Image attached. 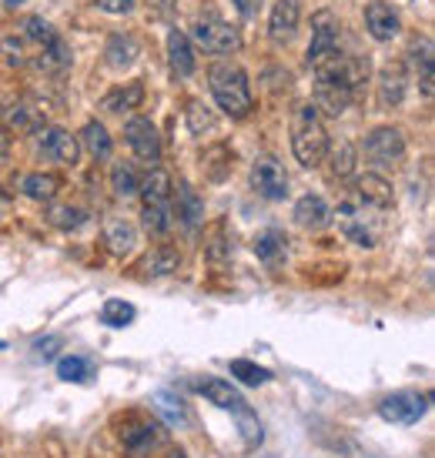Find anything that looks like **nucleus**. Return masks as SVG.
<instances>
[{"instance_id":"obj_3","label":"nucleus","mask_w":435,"mask_h":458,"mask_svg":"<svg viewBox=\"0 0 435 458\" xmlns=\"http://www.w3.org/2000/svg\"><path fill=\"white\" fill-rule=\"evenodd\" d=\"M335 221H338V231L345 234L348 242L362 244V248H375L379 238H382V215H379V208L362 204L359 198L338 204Z\"/></svg>"},{"instance_id":"obj_28","label":"nucleus","mask_w":435,"mask_h":458,"mask_svg":"<svg viewBox=\"0 0 435 458\" xmlns=\"http://www.w3.org/2000/svg\"><path fill=\"white\" fill-rule=\"evenodd\" d=\"M81 140H84V148H88L90 157H98V161H107L111 151H115V144H111V134L104 131V124L98 121H88L84 131H81Z\"/></svg>"},{"instance_id":"obj_5","label":"nucleus","mask_w":435,"mask_h":458,"mask_svg":"<svg viewBox=\"0 0 435 458\" xmlns=\"http://www.w3.org/2000/svg\"><path fill=\"white\" fill-rule=\"evenodd\" d=\"M117 435H121V445L128 448L131 455H148V452H154V448L165 442V428L154 419L138 415V411H131L128 419L121 421Z\"/></svg>"},{"instance_id":"obj_22","label":"nucleus","mask_w":435,"mask_h":458,"mask_svg":"<svg viewBox=\"0 0 435 458\" xmlns=\"http://www.w3.org/2000/svg\"><path fill=\"white\" fill-rule=\"evenodd\" d=\"M104 242H107V248H111L115 255H131L134 244H138V231H134V225L124 221V217H111L107 228H104Z\"/></svg>"},{"instance_id":"obj_40","label":"nucleus","mask_w":435,"mask_h":458,"mask_svg":"<svg viewBox=\"0 0 435 458\" xmlns=\"http://www.w3.org/2000/svg\"><path fill=\"white\" fill-rule=\"evenodd\" d=\"M47 221H51L54 228L71 231L84 225V211H81V208H71V204H61V208H51V211H47Z\"/></svg>"},{"instance_id":"obj_17","label":"nucleus","mask_w":435,"mask_h":458,"mask_svg":"<svg viewBox=\"0 0 435 458\" xmlns=\"http://www.w3.org/2000/svg\"><path fill=\"white\" fill-rule=\"evenodd\" d=\"M194 388L205 394L211 405L225 408V411H242V408H248V402L242 398V392H238V388H231L228 382H221V378H205V382H198Z\"/></svg>"},{"instance_id":"obj_52","label":"nucleus","mask_w":435,"mask_h":458,"mask_svg":"<svg viewBox=\"0 0 435 458\" xmlns=\"http://www.w3.org/2000/svg\"><path fill=\"white\" fill-rule=\"evenodd\" d=\"M148 4H151V7H165V0H148Z\"/></svg>"},{"instance_id":"obj_43","label":"nucleus","mask_w":435,"mask_h":458,"mask_svg":"<svg viewBox=\"0 0 435 458\" xmlns=\"http://www.w3.org/2000/svg\"><path fill=\"white\" fill-rule=\"evenodd\" d=\"M231 151H225V144H218V148H211V151L205 154V167H208V178L221 181L225 174H228L231 161H218V157H228Z\"/></svg>"},{"instance_id":"obj_48","label":"nucleus","mask_w":435,"mask_h":458,"mask_svg":"<svg viewBox=\"0 0 435 458\" xmlns=\"http://www.w3.org/2000/svg\"><path fill=\"white\" fill-rule=\"evenodd\" d=\"M7 154H11V140H7V134L0 131V165L7 161Z\"/></svg>"},{"instance_id":"obj_49","label":"nucleus","mask_w":435,"mask_h":458,"mask_svg":"<svg viewBox=\"0 0 435 458\" xmlns=\"http://www.w3.org/2000/svg\"><path fill=\"white\" fill-rule=\"evenodd\" d=\"M7 211H11V194L0 188V217L7 215Z\"/></svg>"},{"instance_id":"obj_45","label":"nucleus","mask_w":435,"mask_h":458,"mask_svg":"<svg viewBox=\"0 0 435 458\" xmlns=\"http://www.w3.org/2000/svg\"><path fill=\"white\" fill-rule=\"evenodd\" d=\"M94 4L107 13H131L134 11V0H94Z\"/></svg>"},{"instance_id":"obj_41","label":"nucleus","mask_w":435,"mask_h":458,"mask_svg":"<svg viewBox=\"0 0 435 458\" xmlns=\"http://www.w3.org/2000/svg\"><path fill=\"white\" fill-rule=\"evenodd\" d=\"M188 128H192V134H205L215 128V114L201 101H192L188 104Z\"/></svg>"},{"instance_id":"obj_32","label":"nucleus","mask_w":435,"mask_h":458,"mask_svg":"<svg viewBox=\"0 0 435 458\" xmlns=\"http://www.w3.org/2000/svg\"><path fill=\"white\" fill-rule=\"evenodd\" d=\"M104 54H107V64L115 67V71H121V67H128L131 61H134V54H138V44H134V38L115 34V38L107 40Z\"/></svg>"},{"instance_id":"obj_2","label":"nucleus","mask_w":435,"mask_h":458,"mask_svg":"<svg viewBox=\"0 0 435 458\" xmlns=\"http://www.w3.org/2000/svg\"><path fill=\"white\" fill-rule=\"evenodd\" d=\"M211 94H215L218 107L228 117L242 121L252 114V88H248V74L238 64H215L211 67Z\"/></svg>"},{"instance_id":"obj_18","label":"nucleus","mask_w":435,"mask_h":458,"mask_svg":"<svg viewBox=\"0 0 435 458\" xmlns=\"http://www.w3.org/2000/svg\"><path fill=\"white\" fill-rule=\"evenodd\" d=\"M167 64L178 77H192L194 74V51L188 34H181L178 27L167 34Z\"/></svg>"},{"instance_id":"obj_7","label":"nucleus","mask_w":435,"mask_h":458,"mask_svg":"<svg viewBox=\"0 0 435 458\" xmlns=\"http://www.w3.org/2000/svg\"><path fill=\"white\" fill-rule=\"evenodd\" d=\"M365 157L375 167H398L405 157V138L398 128H375L365 138Z\"/></svg>"},{"instance_id":"obj_47","label":"nucleus","mask_w":435,"mask_h":458,"mask_svg":"<svg viewBox=\"0 0 435 458\" xmlns=\"http://www.w3.org/2000/svg\"><path fill=\"white\" fill-rule=\"evenodd\" d=\"M54 344H57V338H47V342H38L40 358H51V355H54Z\"/></svg>"},{"instance_id":"obj_13","label":"nucleus","mask_w":435,"mask_h":458,"mask_svg":"<svg viewBox=\"0 0 435 458\" xmlns=\"http://www.w3.org/2000/svg\"><path fill=\"white\" fill-rule=\"evenodd\" d=\"M365 27H369V34L375 40H392L398 34V13L392 11V4H385V0H371L369 7H365Z\"/></svg>"},{"instance_id":"obj_51","label":"nucleus","mask_w":435,"mask_h":458,"mask_svg":"<svg viewBox=\"0 0 435 458\" xmlns=\"http://www.w3.org/2000/svg\"><path fill=\"white\" fill-rule=\"evenodd\" d=\"M167 458H188V455H184V452H181V448H178V452H171V455H167Z\"/></svg>"},{"instance_id":"obj_44","label":"nucleus","mask_w":435,"mask_h":458,"mask_svg":"<svg viewBox=\"0 0 435 458\" xmlns=\"http://www.w3.org/2000/svg\"><path fill=\"white\" fill-rule=\"evenodd\" d=\"M0 51H4V57H7V61H11V64H27V54H24V44H21V40L17 38H4L0 40Z\"/></svg>"},{"instance_id":"obj_30","label":"nucleus","mask_w":435,"mask_h":458,"mask_svg":"<svg viewBox=\"0 0 435 458\" xmlns=\"http://www.w3.org/2000/svg\"><path fill=\"white\" fill-rule=\"evenodd\" d=\"M38 67L44 71H51V74H61L71 67V51H67V44L61 38H54L51 44H44L40 47V57H38Z\"/></svg>"},{"instance_id":"obj_31","label":"nucleus","mask_w":435,"mask_h":458,"mask_svg":"<svg viewBox=\"0 0 435 458\" xmlns=\"http://www.w3.org/2000/svg\"><path fill=\"white\" fill-rule=\"evenodd\" d=\"M178 265H181V255L175 251V248H154L151 255H144L141 271L144 275H151V278H158V275H171Z\"/></svg>"},{"instance_id":"obj_9","label":"nucleus","mask_w":435,"mask_h":458,"mask_svg":"<svg viewBox=\"0 0 435 458\" xmlns=\"http://www.w3.org/2000/svg\"><path fill=\"white\" fill-rule=\"evenodd\" d=\"M194 40L205 47L208 54H231L238 51V30L225 21H218V17H205V21H198L194 24Z\"/></svg>"},{"instance_id":"obj_46","label":"nucleus","mask_w":435,"mask_h":458,"mask_svg":"<svg viewBox=\"0 0 435 458\" xmlns=\"http://www.w3.org/2000/svg\"><path fill=\"white\" fill-rule=\"evenodd\" d=\"M235 7H238L242 17H255L261 11V0H235Z\"/></svg>"},{"instance_id":"obj_1","label":"nucleus","mask_w":435,"mask_h":458,"mask_svg":"<svg viewBox=\"0 0 435 458\" xmlns=\"http://www.w3.org/2000/svg\"><path fill=\"white\" fill-rule=\"evenodd\" d=\"M292 151L302 167H319L328 154V131L321 124L319 107L315 104H302L292 124Z\"/></svg>"},{"instance_id":"obj_36","label":"nucleus","mask_w":435,"mask_h":458,"mask_svg":"<svg viewBox=\"0 0 435 458\" xmlns=\"http://www.w3.org/2000/svg\"><path fill=\"white\" fill-rule=\"evenodd\" d=\"M231 375H235L238 382H244V385L271 382V371L261 369V365H255V361H248V358H235V361H231Z\"/></svg>"},{"instance_id":"obj_11","label":"nucleus","mask_w":435,"mask_h":458,"mask_svg":"<svg viewBox=\"0 0 435 458\" xmlns=\"http://www.w3.org/2000/svg\"><path fill=\"white\" fill-rule=\"evenodd\" d=\"M124 140H128V148L141 161L148 165H158V157H161V140H158V131L148 117H131L128 124H124Z\"/></svg>"},{"instance_id":"obj_37","label":"nucleus","mask_w":435,"mask_h":458,"mask_svg":"<svg viewBox=\"0 0 435 458\" xmlns=\"http://www.w3.org/2000/svg\"><path fill=\"white\" fill-rule=\"evenodd\" d=\"M154 408L167 419V425H184L188 421V411L181 405V398H175L171 392H158L154 394Z\"/></svg>"},{"instance_id":"obj_12","label":"nucleus","mask_w":435,"mask_h":458,"mask_svg":"<svg viewBox=\"0 0 435 458\" xmlns=\"http://www.w3.org/2000/svg\"><path fill=\"white\" fill-rule=\"evenodd\" d=\"M40 154L47 157V161H57V165H77V148L74 134H67L64 128H44L40 134Z\"/></svg>"},{"instance_id":"obj_42","label":"nucleus","mask_w":435,"mask_h":458,"mask_svg":"<svg viewBox=\"0 0 435 458\" xmlns=\"http://www.w3.org/2000/svg\"><path fill=\"white\" fill-rule=\"evenodd\" d=\"M24 38L34 40V44H40V47H44V44H51V40L57 38V34H54V27L47 24L44 17H27V21H24Z\"/></svg>"},{"instance_id":"obj_35","label":"nucleus","mask_w":435,"mask_h":458,"mask_svg":"<svg viewBox=\"0 0 435 458\" xmlns=\"http://www.w3.org/2000/svg\"><path fill=\"white\" fill-rule=\"evenodd\" d=\"M141 221L151 234H165L171 228V221H175V208L171 204H144Z\"/></svg>"},{"instance_id":"obj_24","label":"nucleus","mask_w":435,"mask_h":458,"mask_svg":"<svg viewBox=\"0 0 435 458\" xmlns=\"http://www.w3.org/2000/svg\"><path fill=\"white\" fill-rule=\"evenodd\" d=\"M352 90L345 88H335V84H325V81H319V88H315V107H321L325 114H345V107L352 104Z\"/></svg>"},{"instance_id":"obj_23","label":"nucleus","mask_w":435,"mask_h":458,"mask_svg":"<svg viewBox=\"0 0 435 458\" xmlns=\"http://www.w3.org/2000/svg\"><path fill=\"white\" fill-rule=\"evenodd\" d=\"M412 61V71L419 74V84H422V94L425 101H432L435 94V74H432V40H422V44H415L409 54Z\"/></svg>"},{"instance_id":"obj_15","label":"nucleus","mask_w":435,"mask_h":458,"mask_svg":"<svg viewBox=\"0 0 435 458\" xmlns=\"http://www.w3.org/2000/svg\"><path fill=\"white\" fill-rule=\"evenodd\" d=\"M355 198H359L362 204H371V208H379V211H388L392 208V201H396V194H392V184L382 178V174H362L359 181H355Z\"/></svg>"},{"instance_id":"obj_20","label":"nucleus","mask_w":435,"mask_h":458,"mask_svg":"<svg viewBox=\"0 0 435 458\" xmlns=\"http://www.w3.org/2000/svg\"><path fill=\"white\" fill-rule=\"evenodd\" d=\"M144 104V84L141 81H128L124 88H115L111 94L101 98V107L111 111V114H124V111H134Z\"/></svg>"},{"instance_id":"obj_26","label":"nucleus","mask_w":435,"mask_h":458,"mask_svg":"<svg viewBox=\"0 0 435 458\" xmlns=\"http://www.w3.org/2000/svg\"><path fill=\"white\" fill-rule=\"evenodd\" d=\"M171 174L167 171H161V167H154L151 174L141 181V188H138V194L144 198V204H171Z\"/></svg>"},{"instance_id":"obj_33","label":"nucleus","mask_w":435,"mask_h":458,"mask_svg":"<svg viewBox=\"0 0 435 458\" xmlns=\"http://www.w3.org/2000/svg\"><path fill=\"white\" fill-rule=\"evenodd\" d=\"M134 318H138V308L131 305V301H121V298H111V301H104V308H101V321H104V325H111V328H128Z\"/></svg>"},{"instance_id":"obj_14","label":"nucleus","mask_w":435,"mask_h":458,"mask_svg":"<svg viewBox=\"0 0 435 458\" xmlns=\"http://www.w3.org/2000/svg\"><path fill=\"white\" fill-rule=\"evenodd\" d=\"M298 21H302L298 0H278L275 11H271V21H269L271 40H275V44H288V40L294 38V30H298Z\"/></svg>"},{"instance_id":"obj_29","label":"nucleus","mask_w":435,"mask_h":458,"mask_svg":"<svg viewBox=\"0 0 435 458\" xmlns=\"http://www.w3.org/2000/svg\"><path fill=\"white\" fill-rule=\"evenodd\" d=\"M201 217H205V201H201L188 184H181L178 188V221H184V228L194 231L198 225H201Z\"/></svg>"},{"instance_id":"obj_4","label":"nucleus","mask_w":435,"mask_h":458,"mask_svg":"<svg viewBox=\"0 0 435 458\" xmlns=\"http://www.w3.org/2000/svg\"><path fill=\"white\" fill-rule=\"evenodd\" d=\"M319 71V81H325V84H335V88H345V90H355L369 81L371 74V61L369 57H355V54H338L335 51L328 61L321 67H315Z\"/></svg>"},{"instance_id":"obj_21","label":"nucleus","mask_w":435,"mask_h":458,"mask_svg":"<svg viewBox=\"0 0 435 458\" xmlns=\"http://www.w3.org/2000/svg\"><path fill=\"white\" fill-rule=\"evenodd\" d=\"M405 98V71L398 64L385 67L382 74H379V107L388 111V107H398Z\"/></svg>"},{"instance_id":"obj_50","label":"nucleus","mask_w":435,"mask_h":458,"mask_svg":"<svg viewBox=\"0 0 435 458\" xmlns=\"http://www.w3.org/2000/svg\"><path fill=\"white\" fill-rule=\"evenodd\" d=\"M4 4H7V7H21V4H24V0H4Z\"/></svg>"},{"instance_id":"obj_34","label":"nucleus","mask_w":435,"mask_h":458,"mask_svg":"<svg viewBox=\"0 0 435 458\" xmlns=\"http://www.w3.org/2000/svg\"><path fill=\"white\" fill-rule=\"evenodd\" d=\"M325 157H332V174L335 178H348L352 171H355V148H352V140H338V144H328V154Z\"/></svg>"},{"instance_id":"obj_6","label":"nucleus","mask_w":435,"mask_h":458,"mask_svg":"<svg viewBox=\"0 0 435 458\" xmlns=\"http://www.w3.org/2000/svg\"><path fill=\"white\" fill-rule=\"evenodd\" d=\"M429 411V398L422 392H392L379 402V415L392 425H415Z\"/></svg>"},{"instance_id":"obj_25","label":"nucleus","mask_w":435,"mask_h":458,"mask_svg":"<svg viewBox=\"0 0 435 458\" xmlns=\"http://www.w3.org/2000/svg\"><path fill=\"white\" fill-rule=\"evenodd\" d=\"M21 191L30 201H54V194L61 191V178L57 174H44V171H34L21 181Z\"/></svg>"},{"instance_id":"obj_53","label":"nucleus","mask_w":435,"mask_h":458,"mask_svg":"<svg viewBox=\"0 0 435 458\" xmlns=\"http://www.w3.org/2000/svg\"><path fill=\"white\" fill-rule=\"evenodd\" d=\"M0 348H4V342H0Z\"/></svg>"},{"instance_id":"obj_10","label":"nucleus","mask_w":435,"mask_h":458,"mask_svg":"<svg viewBox=\"0 0 435 458\" xmlns=\"http://www.w3.org/2000/svg\"><path fill=\"white\" fill-rule=\"evenodd\" d=\"M335 51H338V24H335L332 11H319V13H315L311 44H308V64L321 67Z\"/></svg>"},{"instance_id":"obj_16","label":"nucleus","mask_w":435,"mask_h":458,"mask_svg":"<svg viewBox=\"0 0 435 458\" xmlns=\"http://www.w3.org/2000/svg\"><path fill=\"white\" fill-rule=\"evenodd\" d=\"M332 221V211H328V204H325V198H319V194H305L302 201L294 204V225L305 231H319L325 228Z\"/></svg>"},{"instance_id":"obj_27","label":"nucleus","mask_w":435,"mask_h":458,"mask_svg":"<svg viewBox=\"0 0 435 458\" xmlns=\"http://www.w3.org/2000/svg\"><path fill=\"white\" fill-rule=\"evenodd\" d=\"M4 124L17 134H34V131L44 124V117L34 111V107H27V104H11V107H4Z\"/></svg>"},{"instance_id":"obj_8","label":"nucleus","mask_w":435,"mask_h":458,"mask_svg":"<svg viewBox=\"0 0 435 458\" xmlns=\"http://www.w3.org/2000/svg\"><path fill=\"white\" fill-rule=\"evenodd\" d=\"M252 188L265 201H282L285 194H288V171L282 167V161L258 157L255 165H252Z\"/></svg>"},{"instance_id":"obj_19","label":"nucleus","mask_w":435,"mask_h":458,"mask_svg":"<svg viewBox=\"0 0 435 458\" xmlns=\"http://www.w3.org/2000/svg\"><path fill=\"white\" fill-rule=\"evenodd\" d=\"M255 255L265 267L285 265V258H288V242H285L282 231H275V228L261 231V234L255 238Z\"/></svg>"},{"instance_id":"obj_39","label":"nucleus","mask_w":435,"mask_h":458,"mask_svg":"<svg viewBox=\"0 0 435 458\" xmlns=\"http://www.w3.org/2000/svg\"><path fill=\"white\" fill-rule=\"evenodd\" d=\"M57 375L64 378V382H88L90 375V361L81 355H67L57 361Z\"/></svg>"},{"instance_id":"obj_38","label":"nucleus","mask_w":435,"mask_h":458,"mask_svg":"<svg viewBox=\"0 0 435 458\" xmlns=\"http://www.w3.org/2000/svg\"><path fill=\"white\" fill-rule=\"evenodd\" d=\"M111 184H115L117 198H134V194H138V188H141V181H138V171H134L131 165H117Z\"/></svg>"}]
</instances>
